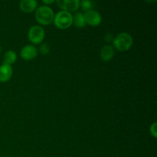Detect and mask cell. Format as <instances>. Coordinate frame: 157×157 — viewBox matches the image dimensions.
<instances>
[{
  "label": "cell",
  "instance_id": "1",
  "mask_svg": "<svg viewBox=\"0 0 157 157\" xmlns=\"http://www.w3.org/2000/svg\"><path fill=\"white\" fill-rule=\"evenodd\" d=\"M55 14L52 8L48 6H41L35 12V18L39 24L48 25L54 21Z\"/></svg>",
  "mask_w": 157,
  "mask_h": 157
},
{
  "label": "cell",
  "instance_id": "2",
  "mask_svg": "<svg viewBox=\"0 0 157 157\" xmlns=\"http://www.w3.org/2000/svg\"><path fill=\"white\" fill-rule=\"evenodd\" d=\"M133 43V37L127 32H121L118 34L113 40V44L115 48L120 52L128 51L132 47Z\"/></svg>",
  "mask_w": 157,
  "mask_h": 157
},
{
  "label": "cell",
  "instance_id": "3",
  "mask_svg": "<svg viewBox=\"0 0 157 157\" xmlns=\"http://www.w3.org/2000/svg\"><path fill=\"white\" fill-rule=\"evenodd\" d=\"M54 22L58 29H67L73 24V15L67 11H60L55 15Z\"/></svg>",
  "mask_w": 157,
  "mask_h": 157
},
{
  "label": "cell",
  "instance_id": "4",
  "mask_svg": "<svg viewBox=\"0 0 157 157\" xmlns=\"http://www.w3.org/2000/svg\"><path fill=\"white\" fill-rule=\"evenodd\" d=\"M28 37L31 42L34 44H39L42 42L44 38V30L39 25H34L30 28L28 33Z\"/></svg>",
  "mask_w": 157,
  "mask_h": 157
},
{
  "label": "cell",
  "instance_id": "5",
  "mask_svg": "<svg viewBox=\"0 0 157 157\" xmlns=\"http://www.w3.org/2000/svg\"><path fill=\"white\" fill-rule=\"evenodd\" d=\"M84 18H85L86 24H88L90 26H98L101 23L102 18L101 14L95 10L87 11L84 14Z\"/></svg>",
  "mask_w": 157,
  "mask_h": 157
},
{
  "label": "cell",
  "instance_id": "6",
  "mask_svg": "<svg viewBox=\"0 0 157 157\" xmlns=\"http://www.w3.org/2000/svg\"><path fill=\"white\" fill-rule=\"evenodd\" d=\"M57 5L60 9L67 12H75L80 7L79 0H57Z\"/></svg>",
  "mask_w": 157,
  "mask_h": 157
},
{
  "label": "cell",
  "instance_id": "7",
  "mask_svg": "<svg viewBox=\"0 0 157 157\" xmlns=\"http://www.w3.org/2000/svg\"><path fill=\"white\" fill-rule=\"evenodd\" d=\"M38 55V50L33 45H25L21 48L20 52V56L25 60H32Z\"/></svg>",
  "mask_w": 157,
  "mask_h": 157
},
{
  "label": "cell",
  "instance_id": "8",
  "mask_svg": "<svg viewBox=\"0 0 157 157\" xmlns=\"http://www.w3.org/2000/svg\"><path fill=\"white\" fill-rule=\"evenodd\" d=\"M13 70L11 65L2 64L0 65V82H7L11 79Z\"/></svg>",
  "mask_w": 157,
  "mask_h": 157
},
{
  "label": "cell",
  "instance_id": "9",
  "mask_svg": "<svg viewBox=\"0 0 157 157\" xmlns=\"http://www.w3.org/2000/svg\"><path fill=\"white\" fill-rule=\"evenodd\" d=\"M38 6V2L35 0H22L20 2L19 8L25 13H30L35 11Z\"/></svg>",
  "mask_w": 157,
  "mask_h": 157
},
{
  "label": "cell",
  "instance_id": "10",
  "mask_svg": "<svg viewBox=\"0 0 157 157\" xmlns=\"http://www.w3.org/2000/svg\"><path fill=\"white\" fill-rule=\"evenodd\" d=\"M113 55H114V51H113L112 46L109 45V44H106V45L103 46L101 50V53H100V56H101V58L103 61H110L113 58Z\"/></svg>",
  "mask_w": 157,
  "mask_h": 157
},
{
  "label": "cell",
  "instance_id": "11",
  "mask_svg": "<svg viewBox=\"0 0 157 157\" xmlns=\"http://www.w3.org/2000/svg\"><path fill=\"white\" fill-rule=\"evenodd\" d=\"M73 24L77 28H84L85 27L86 21L84 18V14L81 12H77L73 16Z\"/></svg>",
  "mask_w": 157,
  "mask_h": 157
},
{
  "label": "cell",
  "instance_id": "12",
  "mask_svg": "<svg viewBox=\"0 0 157 157\" xmlns=\"http://www.w3.org/2000/svg\"><path fill=\"white\" fill-rule=\"evenodd\" d=\"M17 59V55L14 51L9 50L6 52L4 55V60H3V64L12 65V64L15 62Z\"/></svg>",
  "mask_w": 157,
  "mask_h": 157
},
{
  "label": "cell",
  "instance_id": "13",
  "mask_svg": "<svg viewBox=\"0 0 157 157\" xmlns=\"http://www.w3.org/2000/svg\"><path fill=\"white\" fill-rule=\"evenodd\" d=\"M80 6H81V9L83 10H85L87 12V11L91 10L92 8L94 7V4L91 1H89V0H83L80 2Z\"/></svg>",
  "mask_w": 157,
  "mask_h": 157
},
{
  "label": "cell",
  "instance_id": "14",
  "mask_svg": "<svg viewBox=\"0 0 157 157\" xmlns=\"http://www.w3.org/2000/svg\"><path fill=\"white\" fill-rule=\"evenodd\" d=\"M39 51L40 52H41V55H48L49 52H50V46H49L48 44H47V43H43V44H41V45H40Z\"/></svg>",
  "mask_w": 157,
  "mask_h": 157
},
{
  "label": "cell",
  "instance_id": "15",
  "mask_svg": "<svg viewBox=\"0 0 157 157\" xmlns=\"http://www.w3.org/2000/svg\"><path fill=\"white\" fill-rule=\"evenodd\" d=\"M150 133L153 135V137H157V130H156V123L154 122L150 127Z\"/></svg>",
  "mask_w": 157,
  "mask_h": 157
},
{
  "label": "cell",
  "instance_id": "16",
  "mask_svg": "<svg viewBox=\"0 0 157 157\" xmlns=\"http://www.w3.org/2000/svg\"><path fill=\"white\" fill-rule=\"evenodd\" d=\"M104 38H105L106 41H108V42H110V41H111L112 40H113V35L110 33L107 34V35H105V37H104Z\"/></svg>",
  "mask_w": 157,
  "mask_h": 157
},
{
  "label": "cell",
  "instance_id": "17",
  "mask_svg": "<svg viewBox=\"0 0 157 157\" xmlns=\"http://www.w3.org/2000/svg\"><path fill=\"white\" fill-rule=\"evenodd\" d=\"M43 3H44V4L46 5H49V4H52V3L54 2V0H50V1H48V0H44V1H42Z\"/></svg>",
  "mask_w": 157,
  "mask_h": 157
},
{
  "label": "cell",
  "instance_id": "18",
  "mask_svg": "<svg viewBox=\"0 0 157 157\" xmlns=\"http://www.w3.org/2000/svg\"><path fill=\"white\" fill-rule=\"evenodd\" d=\"M0 52H1V47H0Z\"/></svg>",
  "mask_w": 157,
  "mask_h": 157
}]
</instances>
